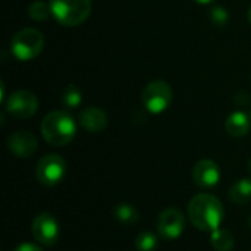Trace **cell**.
Returning <instances> with one entry per match:
<instances>
[{"instance_id": "e0dca14e", "label": "cell", "mask_w": 251, "mask_h": 251, "mask_svg": "<svg viewBox=\"0 0 251 251\" xmlns=\"http://www.w3.org/2000/svg\"><path fill=\"white\" fill-rule=\"evenodd\" d=\"M159 246L156 234L150 231H143L135 238V250L137 251H154Z\"/></svg>"}, {"instance_id": "5bb4252c", "label": "cell", "mask_w": 251, "mask_h": 251, "mask_svg": "<svg viewBox=\"0 0 251 251\" xmlns=\"http://www.w3.org/2000/svg\"><path fill=\"white\" fill-rule=\"evenodd\" d=\"M229 199L232 203L238 206H244L249 201H251V179L250 178H243L237 181L231 190H229Z\"/></svg>"}, {"instance_id": "30bf717a", "label": "cell", "mask_w": 251, "mask_h": 251, "mask_svg": "<svg viewBox=\"0 0 251 251\" xmlns=\"http://www.w3.org/2000/svg\"><path fill=\"white\" fill-rule=\"evenodd\" d=\"M194 182L201 188H212L221 181V169L216 162L210 159H201L193 169Z\"/></svg>"}, {"instance_id": "9a60e30c", "label": "cell", "mask_w": 251, "mask_h": 251, "mask_svg": "<svg viewBox=\"0 0 251 251\" xmlns=\"http://www.w3.org/2000/svg\"><path fill=\"white\" fill-rule=\"evenodd\" d=\"M210 244L216 251H232L235 240L228 229L218 228L210 234Z\"/></svg>"}, {"instance_id": "2e32d148", "label": "cell", "mask_w": 251, "mask_h": 251, "mask_svg": "<svg viewBox=\"0 0 251 251\" xmlns=\"http://www.w3.org/2000/svg\"><path fill=\"white\" fill-rule=\"evenodd\" d=\"M113 216L124 225H134L138 222V210L129 203H119L113 209Z\"/></svg>"}, {"instance_id": "7c38bea8", "label": "cell", "mask_w": 251, "mask_h": 251, "mask_svg": "<svg viewBox=\"0 0 251 251\" xmlns=\"http://www.w3.org/2000/svg\"><path fill=\"white\" fill-rule=\"evenodd\" d=\"M79 124L88 132H101L107 126V115L97 106H88L81 110Z\"/></svg>"}, {"instance_id": "cb8c5ba5", "label": "cell", "mask_w": 251, "mask_h": 251, "mask_svg": "<svg viewBox=\"0 0 251 251\" xmlns=\"http://www.w3.org/2000/svg\"><path fill=\"white\" fill-rule=\"evenodd\" d=\"M249 21H250V24H251V6H250V9H249Z\"/></svg>"}, {"instance_id": "8fae6325", "label": "cell", "mask_w": 251, "mask_h": 251, "mask_svg": "<svg viewBox=\"0 0 251 251\" xmlns=\"http://www.w3.org/2000/svg\"><path fill=\"white\" fill-rule=\"evenodd\" d=\"M37 147V138L29 131H16L7 138V149L16 157H31Z\"/></svg>"}, {"instance_id": "9c48e42d", "label": "cell", "mask_w": 251, "mask_h": 251, "mask_svg": "<svg viewBox=\"0 0 251 251\" xmlns=\"http://www.w3.org/2000/svg\"><path fill=\"white\" fill-rule=\"evenodd\" d=\"M157 229L162 238L168 241L176 240L182 235L185 229V216L181 213V210L169 207L159 215Z\"/></svg>"}, {"instance_id": "ac0fdd59", "label": "cell", "mask_w": 251, "mask_h": 251, "mask_svg": "<svg viewBox=\"0 0 251 251\" xmlns=\"http://www.w3.org/2000/svg\"><path fill=\"white\" fill-rule=\"evenodd\" d=\"M81 100H82V94L79 91V88L74 84L68 85L62 94V103L69 107V109H75L81 104Z\"/></svg>"}, {"instance_id": "8992f818", "label": "cell", "mask_w": 251, "mask_h": 251, "mask_svg": "<svg viewBox=\"0 0 251 251\" xmlns=\"http://www.w3.org/2000/svg\"><path fill=\"white\" fill-rule=\"evenodd\" d=\"M66 174V163L59 154L43 156L35 166V176L46 187L57 185Z\"/></svg>"}, {"instance_id": "ffe728a7", "label": "cell", "mask_w": 251, "mask_h": 251, "mask_svg": "<svg viewBox=\"0 0 251 251\" xmlns=\"http://www.w3.org/2000/svg\"><path fill=\"white\" fill-rule=\"evenodd\" d=\"M210 19L215 25H226L229 21V15H228L226 9L216 6L210 10Z\"/></svg>"}, {"instance_id": "4fadbf2b", "label": "cell", "mask_w": 251, "mask_h": 251, "mask_svg": "<svg viewBox=\"0 0 251 251\" xmlns=\"http://www.w3.org/2000/svg\"><path fill=\"white\" fill-rule=\"evenodd\" d=\"M226 132L234 138H241L250 131V119L244 112H232L225 122Z\"/></svg>"}, {"instance_id": "44dd1931", "label": "cell", "mask_w": 251, "mask_h": 251, "mask_svg": "<svg viewBox=\"0 0 251 251\" xmlns=\"http://www.w3.org/2000/svg\"><path fill=\"white\" fill-rule=\"evenodd\" d=\"M13 251H43L38 246H35V244H31V243H25V244H21V246H18L16 249Z\"/></svg>"}, {"instance_id": "ba28073f", "label": "cell", "mask_w": 251, "mask_h": 251, "mask_svg": "<svg viewBox=\"0 0 251 251\" xmlns=\"http://www.w3.org/2000/svg\"><path fill=\"white\" fill-rule=\"evenodd\" d=\"M31 232H32L34 240L38 244L50 247V246L56 244V241L60 235L59 222L50 213H40L32 221Z\"/></svg>"}, {"instance_id": "3957f363", "label": "cell", "mask_w": 251, "mask_h": 251, "mask_svg": "<svg viewBox=\"0 0 251 251\" xmlns=\"http://www.w3.org/2000/svg\"><path fill=\"white\" fill-rule=\"evenodd\" d=\"M54 19L63 26H76L85 22L91 13V0H50Z\"/></svg>"}, {"instance_id": "277c9868", "label": "cell", "mask_w": 251, "mask_h": 251, "mask_svg": "<svg viewBox=\"0 0 251 251\" xmlns=\"http://www.w3.org/2000/svg\"><path fill=\"white\" fill-rule=\"evenodd\" d=\"M44 47V37L35 28H24L18 31L12 41L10 49L18 60H32L35 59Z\"/></svg>"}, {"instance_id": "7402d4cb", "label": "cell", "mask_w": 251, "mask_h": 251, "mask_svg": "<svg viewBox=\"0 0 251 251\" xmlns=\"http://www.w3.org/2000/svg\"><path fill=\"white\" fill-rule=\"evenodd\" d=\"M194 1H197V3H200V4H210V3H213L215 0H194Z\"/></svg>"}, {"instance_id": "5b68a950", "label": "cell", "mask_w": 251, "mask_h": 251, "mask_svg": "<svg viewBox=\"0 0 251 251\" xmlns=\"http://www.w3.org/2000/svg\"><path fill=\"white\" fill-rule=\"evenodd\" d=\"M172 99H174V91L171 85L163 79H154L149 82L141 94V100L146 109L156 115L165 112L171 106Z\"/></svg>"}, {"instance_id": "d4e9b609", "label": "cell", "mask_w": 251, "mask_h": 251, "mask_svg": "<svg viewBox=\"0 0 251 251\" xmlns=\"http://www.w3.org/2000/svg\"><path fill=\"white\" fill-rule=\"evenodd\" d=\"M249 226H250V229H251V216H250V219H249Z\"/></svg>"}, {"instance_id": "603a6c76", "label": "cell", "mask_w": 251, "mask_h": 251, "mask_svg": "<svg viewBox=\"0 0 251 251\" xmlns=\"http://www.w3.org/2000/svg\"><path fill=\"white\" fill-rule=\"evenodd\" d=\"M247 169H249V171L251 172V159L249 160V162H247Z\"/></svg>"}, {"instance_id": "7a4b0ae2", "label": "cell", "mask_w": 251, "mask_h": 251, "mask_svg": "<svg viewBox=\"0 0 251 251\" xmlns=\"http://www.w3.org/2000/svg\"><path fill=\"white\" fill-rule=\"evenodd\" d=\"M75 134V121L63 110H53L47 113L41 122V135L50 146L63 147L74 140Z\"/></svg>"}, {"instance_id": "52a82bcc", "label": "cell", "mask_w": 251, "mask_h": 251, "mask_svg": "<svg viewBox=\"0 0 251 251\" xmlns=\"http://www.w3.org/2000/svg\"><path fill=\"white\" fill-rule=\"evenodd\" d=\"M6 112L15 119H28L38 109V99L28 90L13 91L4 101Z\"/></svg>"}, {"instance_id": "6da1fadb", "label": "cell", "mask_w": 251, "mask_h": 251, "mask_svg": "<svg viewBox=\"0 0 251 251\" xmlns=\"http://www.w3.org/2000/svg\"><path fill=\"white\" fill-rule=\"evenodd\" d=\"M225 210L222 203L212 194H197L188 204V218L200 231L213 232L221 228Z\"/></svg>"}, {"instance_id": "d6986e66", "label": "cell", "mask_w": 251, "mask_h": 251, "mask_svg": "<svg viewBox=\"0 0 251 251\" xmlns=\"http://www.w3.org/2000/svg\"><path fill=\"white\" fill-rule=\"evenodd\" d=\"M51 13L50 10V4L41 0H35L29 4L28 9V15L32 21H44L49 18V15Z\"/></svg>"}]
</instances>
